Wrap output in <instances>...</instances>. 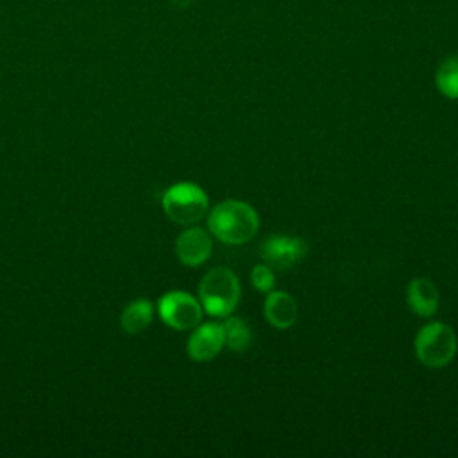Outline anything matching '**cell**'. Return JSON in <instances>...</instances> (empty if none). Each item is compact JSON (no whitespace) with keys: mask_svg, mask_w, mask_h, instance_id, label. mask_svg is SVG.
<instances>
[{"mask_svg":"<svg viewBox=\"0 0 458 458\" xmlns=\"http://www.w3.org/2000/svg\"><path fill=\"white\" fill-rule=\"evenodd\" d=\"M208 229L216 240L227 245H242L258 233L259 216L250 204L229 199L209 211Z\"/></svg>","mask_w":458,"mask_h":458,"instance_id":"cell-1","label":"cell"},{"mask_svg":"<svg viewBox=\"0 0 458 458\" xmlns=\"http://www.w3.org/2000/svg\"><path fill=\"white\" fill-rule=\"evenodd\" d=\"M240 295V281L227 267L211 268L199 284V301L202 310L216 318L229 317L238 306Z\"/></svg>","mask_w":458,"mask_h":458,"instance_id":"cell-2","label":"cell"},{"mask_svg":"<svg viewBox=\"0 0 458 458\" xmlns=\"http://www.w3.org/2000/svg\"><path fill=\"white\" fill-rule=\"evenodd\" d=\"M166 216L181 225H191L208 213V193L195 182L181 181L172 184L161 199Z\"/></svg>","mask_w":458,"mask_h":458,"instance_id":"cell-3","label":"cell"},{"mask_svg":"<svg viewBox=\"0 0 458 458\" xmlns=\"http://www.w3.org/2000/svg\"><path fill=\"white\" fill-rule=\"evenodd\" d=\"M456 347V335L444 322H429L415 336V354L422 365L431 369L447 365L454 358Z\"/></svg>","mask_w":458,"mask_h":458,"instance_id":"cell-4","label":"cell"},{"mask_svg":"<svg viewBox=\"0 0 458 458\" xmlns=\"http://www.w3.org/2000/svg\"><path fill=\"white\" fill-rule=\"evenodd\" d=\"M202 304L188 292L172 290L159 297L157 315L159 318L175 331L193 329L202 320Z\"/></svg>","mask_w":458,"mask_h":458,"instance_id":"cell-5","label":"cell"},{"mask_svg":"<svg viewBox=\"0 0 458 458\" xmlns=\"http://www.w3.org/2000/svg\"><path fill=\"white\" fill-rule=\"evenodd\" d=\"M308 254V243L292 234H270L259 245V256L272 270H290Z\"/></svg>","mask_w":458,"mask_h":458,"instance_id":"cell-6","label":"cell"},{"mask_svg":"<svg viewBox=\"0 0 458 458\" xmlns=\"http://www.w3.org/2000/svg\"><path fill=\"white\" fill-rule=\"evenodd\" d=\"M213 238L211 233L191 225L184 229L175 240V256L186 267H199L211 256Z\"/></svg>","mask_w":458,"mask_h":458,"instance_id":"cell-7","label":"cell"},{"mask_svg":"<svg viewBox=\"0 0 458 458\" xmlns=\"http://www.w3.org/2000/svg\"><path fill=\"white\" fill-rule=\"evenodd\" d=\"M224 345V326L218 322H204L193 327V333L186 344V352L193 361H209L222 351Z\"/></svg>","mask_w":458,"mask_h":458,"instance_id":"cell-8","label":"cell"},{"mask_svg":"<svg viewBox=\"0 0 458 458\" xmlns=\"http://www.w3.org/2000/svg\"><path fill=\"white\" fill-rule=\"evenodd\" d=\"M263 313L270 326L277 329H286L297 320V302L290 293L272 290L265 299Z\"/></svg>","mask_w":458,"mask_h":458,"instance_id":"cell-9","label":"cell"},{"mask_svg":"<svg viewBox=\"0 0 458 458\" xmlns=\"http://www.w3.org/2000/svg\"><path fill=\"white\" fill-rule=\"evenodd\" d=\"M406 301L415 315L428 318L438 308V290L429 279L417 277L408 284Z\"/></svg>","mask_w":458,"mask_h":458,"instance_id":"cell-10","label":"cell"},{"mask_svg":"<svg viewBox=\"0 0 458 458\" xmlns=\"http://www.w3.org/2000/svg\"><path fill=\"white\" fill-rule=\"evenodd\" d=\"M154 318V304L148 299H134L129 302L122 315H120V326L129 335H138L145 331Z\"/></svg>","mask_w":458,"mask_h":458,"instance_id":"cell-11","label":"cell"},{"mask_svg":"<svg viewBox=\"0 0 458 458\" xmlns=\"http://www.w3.org/2000/svg\"><path fill=\"white\" fill-rule=\"evenodd\" d=\"M435 84L444 97L451 100L458 98V55H445L438 63L435 72Z\"/></svg>","mask_w":458,"mask_h":458,"instance_id":"cell-12","label":"cell"},{"mask_svg":"<svg viewBox=\"0 0 458 458\" xmlns=\"http://www.w3.org/2000/svg\"><path fill=\"white\" fill-rule=\"evenodd\" d=\"M224 326V336H225V345L231 351L236 352H243L250 347L252 344V331L249 327V324L240 318V317H225Z\"/></svg>","mask_w":458,"mask_h":458,"instance_id":"cell-13","label":"cell"},{"mask_svg":"<svg viewBox=\"0 0 458 458\" xmlns=\"http://www.w3.org/2000/svg\"><path fill=\"white\" fill-rule=\"evenodd\" d=\"M250 281L254 284V288L261 293H268L274 290V284H276V276H274V270L261 263V265H256L250 272Z\"/></svg>","mask_w":458,"mask_h":458,"instance_id":"cell-14","label":"cell"},{"mask_svg":"<svg viewBox=\"0 0 458 458\" xmlns=\"http://www.w3.org/2000/svg\"><path fill=\"white\" fill-rule=\"evenodd\" d=\"M191 2H193V0H168V4L174 5V7H177V9H186V7H190Z\"/></svg>","mask_w":458,"mask_h":458,"instance_id":"cell-15","label":"cell"}]
</instances>
